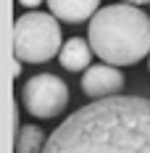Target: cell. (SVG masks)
<instances>
[{
  "mask_svg": "<svg viewBox=\"0 0 150 153\" xmlns=\"http://www.w3.org/2000/svg\"><path fill=\"white\" fill-rule=\"evenodd\" d=\"M42 153H150V98L108 95L76 108Z\"/></svg>",
  "mask_w": 150,
  "mask_h": 153,
  "instance_id": "cell-1",
  "label": "cell"
},
{
  "mask_svg": "<svg viewBox=\"0 0 150 153\" xmlns=\"http://www.w3.org/2000/svg\"><path fill=\"white\" fill-rule=\"evenodd\" d=\"M92 50L113 66H132L150 53V19L134 3L98 8L87 29Z\"/></svg>",
  "mask_w": 150,
  "mask_h": 153,
  "instance_id": "cell-2",
  "label": "cell"
},
{
  "mask_svg": "<svg viewBox=\"0 0 150 153\" xmlns=\"http://www.w3.org/2000/svg\"><path fill=\"white\" fill-rule=\"evenodd\" d=\"M61 27L53 13L29 11L13 24V56L27 63H45L61 53Z\"/></svg>",
  "mask_w": 150,
  "mask_h": 153,
  "instance_id": "cell-3",
  "label": "cell"
},
{
  "mask_svg": "<svg viewBox=\"0 0 150 153\" xmlns=\"http://www.w3.org/2000/svg\"><path fill=\"white\" fill-rule=\"evenodd\" d=\"M24 108L37 119H53L69 103V85L55 74H34L21 90Z\"/></svg>",
  "mask_w": 150,
  "mask_h": 153,
  "instance_id": "cell-4",
  "label": "cell"
},
{
  "mask_svg": "<svg viewBox=\"0 0 150 153\" xmlns=\"http://www.w3.org/2000/svg\"><path fill=\"white\" fill-rule=\"evenodd\" d=\"M82 90L92 100L108 98V95H119L124 90V74L113 63H95L82 76Z\"/></svg>",
  "mask_w": 150,
  "mask_h": 153,
  "instance_id": "cell-5",
  "label": "cell"
},
{
  "mask_svg": "<svg viewBox=\"0 0 150 153\" xmlns=\"http://www.w3.org/2000/svg\"><path fill=\"white\" fill-rule=\"evenodd\" d=\"M47 8L66 24H82L84 19H92L98 13L100 0H47Z\"/></svg>",
  "mask_w": 150,
  "mask_h": 153,
  "instance_id": "cell-6",
  "label": "cell"
},
{
  "mask_svg": "<svg viewBox=\"0 0 150 153\" xmlns=\"http://www.w3.org/2000/svg\"><path fill=\"white\" fill-rule=\"evenodd\" d=\"M92 53L95 50H92L90 40L84 42L82 37H71V40L63 42V48H61V53H58V61L66 71H84V69H90Z\"/></svg>",
  "mask_w": 150,
  "mask_h": 153,
  "instance_id": "cell-7",
  "label": "cell"
},
{
  "mask_svg": "<svg viewBox=\"0 0 150 153\" xmlns=\"http://www.w3.org/2000/svg\"><path fill=\"white\" fill-rule=\"evenodd\" d=\"M45 143H47L45 132L34 124H27L16 132V153H42Z\"/></svg>",
  "mask_w": 150,
  "mask_h": 153,
  "instance_id": "cell-8",
  "label": "cell"
},
{
  "mask_svg": "<svg viewBox=\"0 0 150 153\" xmlns=\"http://www.w3.org/2000/svg\"><path fill=\"white\" fill-rule=\"evenodd\" d=\"M18 3H21V5H27V8H37L42 0H18Z\"/></svg>",
  "mask_w": 150,
  "mask_h": 153,
  "instance_id": "cell-9",
  "label": "cell"
},
{
  "mask_svg": "<svg viewBox=\"0 0 150 153\" xmlns=\"http://www.w3.org/2000/svg\"><path fill=\"white\" fill-rule=\"evenodd\" d=\"M18 61H21V58H16V61H13V76H18V71H21V66H18Z\"/></svg>",
  "mask_w": 150,
  "mask_h": 153,
  "instance_id": "cell-10",
  "label": "cell"
},
{
  "mask_svg": "<svg viewBox=\"0 0 150 153\" xmlns=\"http://www.w3.org/2000/svg\"><path fill=\"white\" fill-rule=\"evenodd\" d=\"M124 3H134V5H145V3H150V0H124Z\"/></svg>",
  "mask_w": 150,
  "mask_h": 153,
  "instance_id": "cell-11",
  "label": "cell"
},
{
  "mask_svg": "<svg viewBox=\"0 0 150 153\" xmlns=\"http://www.w3.org/2000/svg\"><path fill=\"white\" fill-rule=\"evenodd\" d=\"M148 66H150V61H148Z\"/></svg>",
  "mask_w": 150,
  "mask_h": 153,
  "instance_id": "cell-12",
  "label": "cell"
}]
</instances>
